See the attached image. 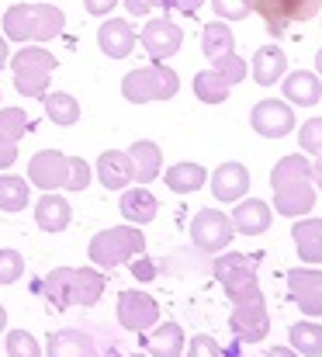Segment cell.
<instances>
[{
  "mask_svg": "<svg viewBox=\"0 0 322 357\" xmlns=\"http://www.w3.org/2000/svg\"><path fill=\"white\" fill-rule=\"evenodd\" d=\"M84 7H87V14H94V17H107V14L118 7V0H84Z\"/></svg>",
  "mask_w": 322,
  "mask_h": 357,
  "instance_id": "obj_45",
  "label": "cell"
},
{
  "mask_svg": "<svg viewBox=\"0 0 322 357\" xmlns=\"http://www.w3.org/2000/svg\"><path fill=\"white\" fill-rule=\"evenodd\" d=\"M118 212H121V219L128 222V226H149L153 219H156V212H160V202H156V195L149 191V188H125L121 191V198H118Z\"/></svg>",
  "mask_w": 322,
  "mask_h": 357,
  "instance_id": "obj_20",
  "label": "cell"
},
{
  "mask_svg": "<svg viewBox=\"0 0 322 357\" xmlns=\"http://www.w3.org/2000/svg\"><path fill=\"white\" fill-rule=\"evenodd\" d=\"M274 188V212L288 219H302L316 208V184H312V163L302 153L281 156L270 170Z\"/></svg>",
  "mask_w": 322,
  "mask_h": 357,
  "instance_id": "obj_1",
  "label": "cell"
},
{
  "mask_svg": "<svg viewBox=\"0 0 322 357\" xmlns=\"http://www.w3.org/2000/svg\"><path fill=\"white\" fill-rule=\"evenodd\" d=\"M250 10H256L267 24V31L277 38L295 21H309L322 10V0H250Z\"/></svg>",
  "mask_w": 322,
  "mask_h": 357,
  "instance_id": "obj_8",
  "label": "cell"
},
{
  "mask_svg": "<svg viewBox=\"0 0 322 357\" xmlns=\"http://www.w3.org/2000/svg\"><path fill=\"white\" fill-rule=\"evenodd\" d=\"M288 340H291V351H298L302 357H322V323H291L288 330Z\"/></svg>",
  "mask_w": 322,
  "mask_h": 357,
  "instance_id": "obj_31",
  "label": "cell"
},
{
  "mask_svg": "<svg viewBox=\"0 0 322 357\" xmlns=\"http://www.w3.org/2000/svg\"><path fill=\"white\" fill-rule=\"evenodd\" d=\"M91 253V264L94 267H118V264H128L132 257L146 253V236H142V226H111V229H101L98 236L91 239L87 246Z\"/></svg>",
  "mask_w": 322,
  "mask_h": 357,
  "instance_id": "obj_6",
  "label": "cell"
},
{
  "mask_svg": "<svg viewBox=\"0 0 322 357\" xmlns=\"http://www.w3.org/2000/svg\"><path fill=\"white\" fill-rule=\"evenodd\" d=\"M128 264H132L128 271H132L139 281H153V278H156V264H153L149 257H142V253H139V257H132Z\"/></svg>",
  "mask_w": 322,
  "mask_h": 357,
  "instance_id": "obj_42",
  "label": "cell"
},
{
  "mask_svg": "<svg viewBox=\"0 0 322 357\" xmlns=\"http://www.w3.org/2000/svg\"><path fill=\"white\" fill-rule=\"evenodd\" d=\"M10 77H14V91L28 101H42L49 94V80L56 73V56L42 45H21L10 56Z\"/></svg>",
  "mask_w": 322,
  "mask_h": 357,
  "instance_id": "obj_4",
  "label": "cell"
},
{
  "mask_svg": "<svg viewBox=\"0 0 322 357\" xmlns=\"http://www.w3.org/2000/svg\"><path fill=\"white\" fill-rule=\"evenodd\" d=\"M312 184H316V188H322V153L316 156V163H312Z\"/></svg>",
  "mask_w": 322,
  "mask_h": 357,
  "instance_id": "obj_49",
  "label": "cell"
},
{
  "mask_svg": "<svg viewBox=\"0 0 322 357\" xmlns=\"http://www.w3.org/2000/svg\"><path fill=\"white\" fill-rule=\"evenodd\" d=\"M21 274H24V257L17 250L3 246L0 250V284H14V281H21Z\"/></svg>",
  "mask_w": 322,
  "mask_h": 357,
  "instance_id": "obj_38",
  "label": "cell"
},
{
  "mask_svg": "<svg viewBox=\"0 0 322 357\" xmlns=\"http://www.w3.org/2000/svg\"><path fill=\"white\" fill-rule=\"evenodd\" d=\"M91 177H94V167L84 156H70V177H66V188L63 191H87L91 188Z\"/></svg>",
  "mask_w": 322,
  "mask_h": 357,
  "instance_id": "obj_37",
  "label": "cell"
},
{
  "mask_svg": "<svg viewBox=\"0 0 322 357\" xmlns=\"http://www.w3.org/2000/svg\"><path fill=\"white\" fill-rule=\"evenodd\" d=\"M139 45L153 56V63H167L184 45V28L174 17H149L139 31Z\"/></svg>",
  "mask_w": 322,
  "mask_h": 357,
  "instance_id": "obj_10",
  "label": "cell"
},
{
  "mask_svg": "<svg viewBox=\"0 0 322 357\" xmlns=\"http://www.w3.org/2000/svg\"><path fill=\"white\" fill-rule=\"evenodd\" d=\"M0 351H3V344H0Z\"/></svg>",
  "mask_w": 322,
  "mask_h": 357,
  "instance_id": "obj_53",
  "label": "cell"
},
{
  "mask_svg": "<svg viewBox=\"0 0 322 357\" xmlns=\"http://www.w3.org/2000/svg\"><path fill=\"white\" fill-rule=\"evenodd\" d=\"M187 337L181 323H156L153 330L142 333V351L149 357H184Z\"/></svg>",
  "mask_w": 322,
  "mask_h": 357,
  "instance_id": "obj_21",
  "label": "cell"
},
{
  "mask_svg": "<svg viewBox=\"0 0 322 357\" xmlns=\"http://www.w3.org/2000/svg\"><path fill=\"white\" fill-rule=\"evenodd\" d=\"M94 174H98V181L105 184L107 191H125V188L132 184V160H128V153H121V149H105V153L98 156Z\"/></svg>",
  "mask_w": 322,
  "mask_h": 357,
  "instance_id": "obj_27",
  "label": "cell"
},
{
  "mask_svg": "<svg viewBox=\"0 0 322 357\" xmlns=\"http://www.w3.org/2000/svg\"><path fill=\"white\" fill-rule=\"evenodd\" d=\"M3 330H7V309L0 305V333H3Z\"/></svg>",
  "mask_w": 322,
  "mask_h": 357,
  "instance_id": "obj_50",
  "label": "cell"
},
{
  "mask_svg": "<svg viewBox=\"0 0 322 357\" xmlns=\"http://www.w3.org/2000/svg\"><path fill=\"white\" fill-rule=\"evenodd\" d=\"M236 49V38H232V28H229V21H208L205 28H201V52L215 59V56H225V52H232Z\"/></svg>",
  "mask_w": 322,
  "mask_h": 357,
  "instance_id": "obj_32",
  "label": "cell"
},
{
  "mask_svg": "<svg viewBox=\"0 0 322 357\" xmlns=\"http://www.w3.org/2000/svg\"><path fill=\"white\" fill-rule=\"evenodd\" d=\"M229 330H232L236 340H243V344H260V340H267V333H270V312H267L263 295L232 305Z\"/></svg>",
  "mask_w": 322,
  "mask_h": 357,
  "instance_id": "obj_12",
  "label": "cell"
},
{
  "mask_svg": "<svg viewBox=\"0 0 322 357\" xmlns=\"http://www.w3.org/2000/svg\"><path fill=\"white\" fill-rule=\"evenodd\" d=\"M298 142H302V153H312L319 156L322 153V119H309L302 128H298Z\"/></svg>",
  "mask_w": 322,
  "mask_h": 357,
  "instance_id": "obj_39",
  "label": "cell"
},
{
  "mask_svg": "<svg viewBox=\"0 0 322 357\" xmlns=\"http://www.w3.org/2000/svg\"><path fill=\"white\" fill-rule=\"evenodd\" d=\"M114 316H118V323H121L128 333H146V330H153V326L160 323V302H156L153 295H146V291L128 288V291L118 295Z\"/></svg>",
  "mask_w": 322,
  "mask_h": 357,
  "instance_id": "obj_11",
  "label": "cell"
},
{
  "mask_svg": "<svg viewBox=\"0 0 322 357\" xmlns=\"http://www.w3.org/2000/svg\"><path fill=\"white\" fill-rule=\"evenodd\" d=\"M128 357H149V354H128Z\"/></svg>",
  "mask_w": 322,
  "mask_h": 357,
  "instance_id": "obj_52",
  "label": "cell"
},
{
  "mask_svg": "<svg viewBox=\"0 0 322 357\" xmlns=\"http://www.w3.org/2000/svg\"><path fill=\"white\" fill-rule=\"evenodd\" d=\"M42 351H45V357H98V344L91 340V333L66 326V330L49 333Z\"/></svg>",
  "mask_w": 322,
  "mask_h": 357,
  "instance_id": "obj_24",
  "label": "cell"
},
{
  "mask_svg": "<svg viewBox=\"0 0 322 357\" xmlns=\"http://www.w3.org/2000/svg\"><path fill=\"white\" fill-rule=\"evenodd\" d=\"M66 28V14L52 3H10L3 10V38L28 45V42H52L56 35H63Z\"/></svg>",
  "mask_w": 322,
  "mask_h": 357,
  "instance_id": "obj_3",
  "label": "cell"
},
{
  "mask_svg": "<svg viewBox=\"0 0 322 357\" xmlns=\"http://www.w3.org/2000/svg\"><path fill=\"white\" fill-rule=\"evenodd\" d=\"M31 202V184L17 174H0V212H24Z\"/></svg>",
  "mask_w": 322,
  "mask_h": 357,
  "instance_id": "obj_30",
  "label": "cell"
},
{
  "mask_svg": "<svg viewBox=\"0 0 322 357\" xmlns=\"http://www.w3.org/2000/svg\"><path fill=\"white\" fill-rule=\"evenodd\" d=\"M250 125H253V132L263 135V139H284V135L295 128V108H291L284 98H263V101L253 105Z\"/></svg>",
  "mask_w": 322,
  "mask_h": 357,
  "instance_id": "obj_13",
  "label": "cell"
},
{
  "mask_svg": "<svg viewBox=\"0 0 322 357\" xmlns=\"http://www.w3.org/2000/svg\"><path fill=\"white\" fill-rule=\"evenodd\" d=\"M208 188H212V195L218 202L236 205V202L246 198V191H250V170H246L243 163H236V160L218 163L212 174H208Z\"/></svg>",
  "mask_w": 322,
  "mask_h": 357,
  "instance_id": "obj_16",
  "label": "cell"
},
{
  "mask_svg": "<svg viewBox=\"0 0 322 357\" xmlns=\"http://www.w3.org/2000/svg\"><path fill=\"white\" fill-rule=\"evenodd\" d=\"M284 281H288L291 302L309 319H322V271L319 267H291Z\"/></svg>",
  "mask_w": 322,
  "mask_h": 357,
  "instance_id": "obj_15",
  "label": "cell"
},
{
  "mask_svg": "<svg viewBox=\"0 0 322 357\" xmlns=\"http://www.w3.org/2000/svg\"><path fill=\"white\" fill-rule=\"evenodd\" d=\"M28 128H31V119L24 115V108H0V142L3 146H17Z\"/></svg>",
  "mask_w": 322,
  "mask_h": 357,
  "instance_id": "obj_34",
  "label": "cell"
},
{
  "mask_svg": "<svg viewBox=\"0 0 322 357\" xmlns=\"http://www.w3.org/2000/svg\"><path fill=\"white\" fill-rule=\"evenodd\" d=\"M267 357H302V354H298V351H291V347H270Z\"/></svg>",
  "mask_w": 322,
  "mask_h": 357,
  "instance_id": "obj_48",
  "label": "cell"
},
{
  "mask_svg": "<svg viewBox=\"0 0 322 357\" xmlns=\"http://www.w3.org/2000/svg\"><path fill=\"white\" fill-rule=\"evenodd\" d=\"M212 70L229 84V87H236V84H243L246 80V73H250V66H246V59L232 49V52H225V56H215L212 59Z\"/></svg>",
  "mask_w": 322,
  "mask_h": 357,
  "instance_id": "obj_36",
  "label": "cell"
},
{
  "mask_svg": "<svg viewBox=\"0 0 322 357\" xmlns=\"http://www.w3.org/2000/svg\"><path fill=\"white\" fill-rule=\"evenodd\" d=\"M184 357H222V347H218L215 337L198 333V337H191V344L184 347Z\"/></svg>",
  "mask_w": 322,
  "mask_h": 357,
  "instance_id": "obj_41",
  "label": "cell"
},
{
  "mask_svg": "<svg viewBox=\"0 0 322 357\" xmlns=\"http://www.w3.org/2000/svg\"><path fill=\"white\" fill-rule=\"evenodd\" d=\"M42 108H45V119L52 121V125L70 128V125L80 121V101H77L73 94H66V91H52V94H45V98H42Z\"/></svg>",
  "mask_w": 322,
  "mask_h": 357,
  "instance_id": "obj_29",
  "label": "cell"
},
{
  "mask_svg": "<svg viewBox=\"0 0 322 357\" xmlns=\"http://www.w3.org/2000/svg\"><path fill=\"white\" fill-rule=\"evenodd\" d=\"M163 184L174 191V195H194L208 184V170L201 163H191V160H181L174 163L167 174H163Z\"/></svg>",
  "mask_w": 322,
  "mask_h": 357,
  "instance_id": "obj_28",
  "label": "cell"
},
{
  "mask_svg": "<svg viewBox=\"0 0 322 357\" xmlns=\"http://www.w3.org/2000/svg\"><path fill=\"white\" fill-rule=\"evenodd\" d=\"M181 91V77L167 63H149L135 66L121 77V98L128 105H153V101H170Z\"/></svg>",
  "mask_w": 322,
  "mask_h": 357,
  "instance_id": "obj_5",
  "label": "cell"
},
{
  "mask_svg": "<svg viewBox=\"0 0 322 357\" xmlns=\"http://www.w3.org/2000/svg\"><path fill=\"white\" fill-rule=\"evenodd\" d=\"M156 7H160V0H125V10L132 17H149Z\"/></svg>",
  "mask_w": 322,
  "mask_h": 357,
  "instance_id": "obj_43",
  "label": "cell"
},
{
  "mask_svg": "<svg viewBox=\"0 0 322 357\" xmlns=\"http://www.w3.org/2000/svg\"><path fill=\"white\" fill-rule=\"evenodd\" d=\"M125 153L132 160V184H153L163 174V153L153 139H135Z\"/></svg>",
  "mask_w": 322,
  "mask_h": 357,
  "instance_id": "obj_19",
  "label": "cell"
},
{
  "mask_svg": "<svg viewBox=\"0 0 322 357\" xmlns=\"http://www.w3.org/2000/svg\"><path fill=\"white\" fill-rule=\"evenodd\" d=\"M288 73V56L281 45H260L253 52V63H250V77L260 84V87H274L281 84Z\"/></svg>",
  "mask_w": 322,
  "mask_h": 357,
  "instance_id": "obj_22",
  "label": "cell"
},
{
  "mask_svg": "<svg viewBox=\"0 0 322 357\" xmlns=\"http://www.w3.org/2000/svg\"><path fill=\"white\" fill-rule=\"evenodd\" d=\"M284 101L288 105H298V108H312L322 101V77L312 70H295L288 73L284 80Z\"/></svg>",
  "mask_w": 322,
  "mask_h": 357,
  "instance_id": "obj_26",
  "label": "cell"
},
{
  "mask_svg": "<svg viewBox=\"0 0 322 357\" xmlns=\"http://www.w3.org/2000/svg\"><path fill=\"white\" fill-rule=\"evenodd\" d=\"M229 219H232V229H236V233H243V236H260V233L270 229L274 208H270L267 202H260V198H239Z\"/></svg>",
  "mask_w": 322,
  "mask_h": 357,
  "instance_id": "obj_17",
  "label": "cell"
},
{
  "mask_svg": "<svg viewBox=\"0 0 322 357\" xmlns=\"http://www.w3.org/2000/svg\"><path fill=\"white\" fill-rule=\"evenodd\" d=\"M3 351H7V357H45L42 344H38V337L28 333V330H7V337H3Z\"/></svg>",
  "mask_w": 322,
  "mask_h": 357,
  "instance_id": "obj_35",
  "label": "cell"
},
{
  "mask_svg": "<svg viewBox=\"0 0 322 357\" xmlns=\"http://www.w3.org/2000/svg\"><path fill=\"white\" fill-rule=\"evenodd\" d=\"M212 10L218 21H243L250 17V0H212Z\"/></svg>",
  "mask_w": 322,
  "mask_h": 357,
  "instance_id": "obj_40",
  "label": "cell"
},
{
  "mask_svg": "<svg viewBox=\"0 0 322 357\" xmlns=\"http://www.w3.org/2000/svg\"><path fill=\"white\" fill-rule=\"evenodd\" d=\"M70 177V156L59 149H38L28 160V184L38 191H63Z\"/></svg>",
  "mask_w": 322,
  "mask_h": 357,
  "instance_id": "obj_14",
  "label": "cell"
},
{
  "mask_svg": "<svg viewBox=\"0 0 322 357\" xmlns=\"http://www.w3.org/2000/svg\"><path fill=\"white\" fill-rule=\"evenodd\" d=\"M229 84L215 73V70H201V73H194V98L201 101V105H222V101H229Z\"/></svg>",
  "mask_w": 322,
  "mask_h": 357,
  "instance_id": "obj_33",
  "label": "cell"
},
{
  "mask_svg": "<svg viewBox=\"0 0 322 357\" xmlns=\"http://www.w3.org/2000/svg\"><path fill=\"white\" fill-rule=\"evenodd\" d=\"M7 63H10V42H7L3 31H0V70H7Z\"/></svg>",
  "mask_w": 322,
  "mask_h": 357,
  "instance_id": "obj_47",
  "label": "cell"
},
{
  "mask_svg": "<svg viewBox=\"0 0 322 357\" xmlns=\"http://www.w3.org/2000/svg\"><path fill=\"white\" fill-rule=\"evenodd\" d=\"M98 49L107 59H125L135 49V28L128 24V17H105V24L98 28Z\"/></svg>",
  "mask_w": 322,
  "mask_h": 357,
  "instance_id": "obj_18",
  "label": "cell"
},
{
  "mask_svg": "<svg viewBox=\"0 0 322 357\" xmlns=\"http://www.w3.org/2000/svg\"><path fill=\"white\" fill-rule=\"evenodd\" d=\"M35 222L42 233H66L70 222H73V208L63 195L56 191H45L38 202H35Z\"/></svg>",
  "mask_w": 322,
  "mask_h": 357,
  "instance_id": "obj_23",
  "label": "cell"
},
{
  "mask_svg": "<svg viewBox=\"0 0 322 357\" xmlns=\"http://www.w3.org/2000/svg\"><path fill=\"white\" fill-rule=\"evenodd\" d=\"M201 3H205V0H160L163 10H177V14H198Z\"/></svg>",
  "mask_w": 322,
  "mask_h": 357,
  "instance_id": "obj_44",
  "label": "cell"
},
{
  "mask_svg": "<svg viewBox=\"0 0 322 357\" xmlns=\"http://www.w3.org/2000/svg\"><path fill=\"white\" fill-rule=\"evenodd\" d=\"M212 267H215V278H218L222 291L229 295L232 305L250 302V298L260 295V281H256V264H253V257L222 250V253H215Z\"/></svg>",
  "mask_w": 322,
  "mask_h": 357,
  "instance_id": "obj_7",
  "label": "cell"
},
{
  "mask_svg": "<svg viewBox=\"0 0 322 357\" xmlns=\"http://www.w3.org/2000/svg\"><path fill=\"white\" fill-rule=\"evenodd\" d=\"M291 239H295V250H298L302 264L319 267L322 264V219L302 215V219L291 226Z\"/></svg>",
  "mask_w": 322,
  "mask_h": 357,
  "instance_id": "obj_25",
  "label": "cell"
},
{
  "mask_svg": "<svg viewBox=\"0 0 322 357\" xmlns=\"http://www.w3.org/2000/svg\"><path fill=\"white\" fill-rule=\"evenodd\" d=\"M316 73H319V77H322V49H319V52H316Z\"/></svg>",
  "mask_w": 322,
  "mask_h": 357,
  "instance_id": "obj_51",
  "label": "cell"
},
{
  "mask_svg": "<svg viewBox=\"0 0 322 357\" xmlns=\"http://www.w3.org/2000/svg\"><path fill=\"white\" fill-rule=\"evenodd\" d=\"M232 236H236L232 219L225 212H218V208H201L191 219V243L201 253H222V250H229Z\"/></svg>",
  "mask_w": 322,
  "mask_h": 357,
  "instance_id": "obj_9",
  "label": "cell"
},
{
  "mask_svg": "<svg viewBox=\"0 0 322 357\" xmlns=\"http://www.w3.org/2000/svg\"><path fill=\"white\" fill-rule=\"evenodd\" d=\"M17 156H21V153H17V146H3V142H0V174H3V170H10V167L17 163Z\"/></svg>",
  "mask_w": 322,
  "mask_h": 357,
  "instance_id": "obj_46",
  "label": "cell"
},
{
  "mask_svg": "<svg viewBox=\"0 0 322 357\" xmlns=\"http://www.w3.org/2000/svg\"><path fill=\"white\" fill-rule=\"evenodd\" d=\"M105 271L101 267H52L42 281L38 291L52 309H91L105 295Z\"/></svg>",
  "mask_w": 322,
  "mask_h": 357,
  "instance_id": "obj_2",
  "label": "cell"
}]
</instances>
